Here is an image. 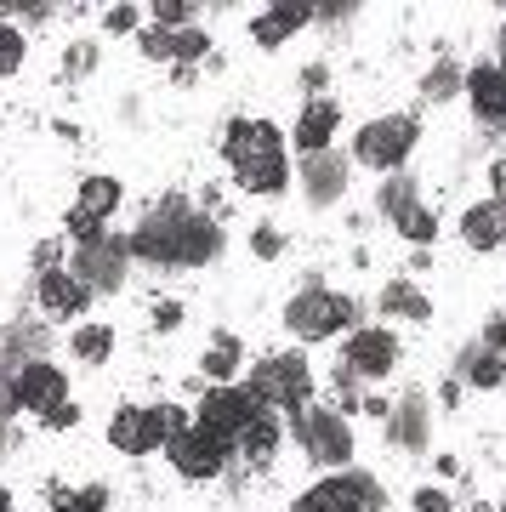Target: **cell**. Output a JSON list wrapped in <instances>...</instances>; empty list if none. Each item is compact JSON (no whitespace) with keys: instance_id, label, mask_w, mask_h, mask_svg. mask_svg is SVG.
<instances>
[{"instance_id":"cell-1","label":"cell","mask_w":506,"mask_h":512,"mask_svg":"<svg viewBox=\"0 0 506 512\" xmlns=\"http://www.w3.org/2000/svg\"><path fill=\"white\" fill-rule=\"evenodd\" d=\"M222 154H228V171H234V183L245 188V194H262V200H268V194H285V188H290L285 137H279L273 120H256V114L234 120Z\"/></svg>"},{"instance_id":"cell-2","label":"cell","mask_w":506,"mask_h":512,"mask_svg":"<svg viewBox=\"0 0 506 512\" xmlns=\"http://www.w3.org/2000/svg\"><path fill=\"white\" fill-rule=\"evenodd\" d=\"M211 245H217V234L205 222H194L188 211H160L131 234V251L148 256V262H205Z\"/></svg>"},{"instance_id":"cell-3","label":"cell","mask_w":506,"mask_h":512,"mask_svg":"<svg viewBox=\"0 0 506 512\" xmlns=\"http://www.w3.org/2000/svg\"><path fill=\"white\" fill-rule=\"evenodd\" d=\"M245 387L256 393V404H268L279 416H302L313 404V370L302 353H273V359H262L245 376Z\"/></svg>"},{"instance_id":"cell-4","label":"cell","mask_w":506,"mask_h":512,"mask_svg":"<svg viewBox=\"0 0 506 512\" xmlns=\"http://www.w3.org/2000/svg\"><path fill=\"white\" fill-rule=\"evenodd\" d=\"M353 319H359V308H353V296H342V291H302L285 308V325H290L296 342H330V336H342Z\"/></svg>"},{"instance_id":"cell-5","label":"cell","mask_w":506,"mask_h":512,"mask_svg":"<svg viewBox=\"0 0 506 512\" xmlns=\"http://www.w3.org/2000/svg\"><path fill=\"white\" fill-rule=\"evenodd\" d=\"M416 137H421V126L410 114H381V120H370L353 137V160L370 165V171H398V165L416 154Z\"/></svg>"},{"instance_id":"cell-6","label":"cell","mask_w":506,"mask_h":512,"mask_svg":"<svg viewBox=\"0 0 506 512\" xmlns=\"http://www.w3.org/2000/svg\"><path fill=\"white\" fill-rule=\"evenodd\" d=\"M296 439H302V450H308L313 467H330V473H342L347 461H353V433H347V416H342V410L308 404V410L296 416Z\"/></svg>"},{"instance_id":"cell-7","label":"cell","mask_w":506,"mask_h":512,"mask_svg":"<svg viewBox=\"0 0 506 512\" xmlns=\"http://www.w3.org/2000/svg\"><path fill=\"white\" fill-rule=\"evenodd\" d=\"M381 507V490H376V478L370 473H330V478H319L302 501L290 512H376Z\"/></svg>"},{"instance_id":"cell-8","label":"cell","mask_w":506,"mask_h":512,"mask_svg":"<svg viewBox=\"0 0 506 512\" xmlns=\"http://www.w3.org/2000/svg\"><path fill=\"white\" fill-rule=\"evenodd\" d=\"M120 200H126L120 177H86L80 194H74V205H69V234L80 245H103V222L120 211Z\"/></svg>"},{"instance_id":"cell-9","label":"cell","mask_w":506,"mask_h":512,"mask_svg":"<svg viewBox=\"0 0 506 512\" xmlns=\"http://www.w3.org/2000/svg\"><path fill=\"white\" fill-rule=\"evenodd\" d=\"M256 393L245 382H228V387H205V399H199V427H211L217 439L239 444V433L256 421Z\"/></svg>"},{"instance_id":"cell-10","label":"cell","mask_w":506,"mask_h":512,"mask_svg":"<svg viewBox=\"0 0 506 512\" xmlns=\"http://www.w3.org/2000/svg\"><path fill=\"white\" fill-rule=\"evenodd\" d=\"M228 450L234 444L217 439L211 427H199V421H188L177 439L165 444V456H171V467H177L182 478H194V484H205V478H217L222 473V461H228Z\"/></svg>"},{"instance_id":"cell-11","label":"cell","mask_w":506,"mask_h":512,"mask_svg":"<svg viewBox=\"0 0 506 512\" xmlns=\"http://www.w3.org/2000/svg\"><path fill=\"white\" fill-rule=\"evenodd\" d=\"M12 404L29 410V416H46L57 404H69V376H63L52 359H29V365L12 376Z\"/></svg>"},{"instance_id":"cell-12","label":"cell","mask_w":506,"mask_h":512,"mask_svg":"<svg viewBox=\"0 0 506 512\" xmlns=\"http://www.w3.org/2000/svg\"><path fill=\"white\" fill-rule=\"evenodd\" d=\"M109 444L120 450V456H154V450H165L160 410H154V404H126V410H114Z\"/></svg>"},{"instance_id":"cell-13","label":"cell","mask_w":506,"mask_h":512,"mask_svg":"<svg viewBox=\"0 0 506 512\" xmlns=\"http://www.w3.org/2000/svg\"><path fill=\"white\" fill-rule=\"evenodd\" d=\"M342 359H347V376H393V365H398V336L393 330H381V325H359L353 330V342L342 348Z\"/></svg>"},{"instance_id":"cell-14","label":"cell","mask_w":506,"mask_h":512,"mask_svg":"<svg viewBox=\"0 0 506 512\" xmlns=\"http://www.w3.org/2000/svg\"><path fill=\"white\" fill-rule=\"evenodd\" d=\"M35 296H40V313H46V319H74V313H86V302H91V291L69 274V268L40 274Z\"/></svg>"},{"instance_id":"cell-15","label":"cell","mask_w":506,"mask_h":512,"mask_svg":"<svg viewBox=\"0 0 506 512\" xmlns=\"http://www.w3.org/2000/svg\"><path fill=\"white\" fill-rule=\"evenodd\" d=\"M467 97L484 126H506V69L501 63H478L467 74Z\"/></svg>"},{"instance_id":"cell-16","label":"cell","mask_w":506,"mask_h":512,"mask_svg":"<svg viewBox=\"0 0 506 512\" xmlns=\"http://www.w3.org/2000/svg\"><path fill=\"white\" fill-rule=\"evenodd\" d=\"M387 211H393V222H398V234L404 239H416V245H433L438 239V217L427 211V205L416 200V188H387Z\"/></svg>"},{"instance_id":"cell-17","label":"cell","mask_w":506,"mask_h":512,"mask_svg":"<svg viewBox=\"0 0 506 512\" xmlns=\"http://www.w3.org/2000/svg\"><path fill=\"white\" fill-rule=\"evenodd\" d=\"M461 239L472 251H501L506 245V200H484L461 217Z\"/></svg>"},{"instance_id":"cell-18","label":"cell","mask_w":506,"mask_h":512,"mask_svg":"<svg viewBox=\"0 0 506 512\" xmlns=\"http://www.w3.org/2000/svg\"><path fill=\"white\" fill-rule=\"evenodd\" d=\"M336 126H342V109H336L330 97H313L308 109H302V120H296V148H302V154H325Z\"/></svg>"},{"instance_id":"cell-19","label":"cell","mask_w":506,"mask_h":512,"mask_svg":"<svg viewBox=\"0 0 506 512\" xmlns=\"http://www.w3.org/2000/svg\"><path fill=\"white\" fill-rule=\"evenodd\" d=\"M279 444H285V416L262 404V410H256V421L245 427V433H239L234 450H245V461H251V467H262V461H268L273 450H279Z\"/></svg>"},{"instance_id":"cell-20","label":"cell","mask_w":506,"mask_h":512,"mask_svg":"<svg viewBox=\"0 0 506 512\" xmlns=\"http://www.w3.org/2000/svg\"><path fill=\"white\" fill-rule=\"evenodd\" d=\"M205 46H211V40H205V29H194V23H188V29H148V35H143V52L148 57H177V63L205 57Z\"/></svg>"},{"instance_id":"cell-21","label":"cell","mask_w":506,"mask_h":512,"mask_svg":"<svg viewBox=\"0 0 506 512\" xmlns=\"http://www.w3.org/2000/svg\"><path fill=\"white\" fill-rule=\"evenodd\" d=\"M308 18H313V6H268V12H256L251 18V40L256 46H285Z\"/></svg>"},{"instance_id":"cell-22","label":"cell","mask_w":506,"mask_h":512,"mask_svg":"<svg viewBox=\"0 0 506 512\" xmlns=\"http://www.w3.org/2000/svg\"><path fill=\"white\" fill-rule=\"evenodd\" d=\"M239 359H245L239 336H211V348H205V359H199V376L217 382V387H228L239 376Z\"/></svg>"},{"instance_id":"cell-23","label":"cell","mask_w":506,"mask_h":512,"mask_svg":"<svg viewBox=\"0 0 506 512\" xmlns=\"http://www.w3.org/2000/svg\"><path fill=\"white\" fill-rule=\"evenodd\" d=\"M381 308L393 313V319H427V313H433V302H427L410 279H393V285L381 291Z\"/></svg>"},{"instance_id":"cell-24","label":"cell","mask_w":506,"mask_h":512,"mask_svg":"<svg viewBox=\"0 0 506 512\" xmlns=\"http://www.w3.org/2000/svg\"><path fill=\"white\" fill-rule=\"evenodd\" d=\"M69 348H74V359H80V365H103V359L114 353V330L109 325H80L69 336Z\"/></svg>"},{"instance_id":"cell-25","label":"cell","mask_w":506,"mask_h":512,"mask_svg":"<svg viewBox=\"0 0 506 512\" xmlns=\"http://www.w3.org/2000/svg\"><path fill=\"white\" fill-rule=\"evenodd\" d=\"M52 507H57V512H103V507H109V490H103V484L63 490V484H57V490H52Z\"/></svg>"},{"instance_id":"cell-26","label":"cell","mask_w":506,"mask_h":512,"mask_svg":"<svg viewBox=\"0 0 506 512\" xmlns=\"http://www.w3.org/2000/svg\"><path fill=\"white\" fill-rule=\"evenodd\" d=\"M18 69H23V35H18V23L0 18V80H12Z\"/></svg>"},{"instance_id":"cell-27","label":"cell","mask_w":506,"mask_h":512,"mask_svg":"<svg viewBox=\"0 0 506 512\" xmlns=\"http://www.w3.org/2000/svg\"><path fill=\"white\" fill-rule=\"evenodd\" d=\"M506 382V353H478L472 365V387H501Z\"/></svg>"},{"instance_id":"cell-28","label":"cell","mask_w":506,"mask_h":512,"mask_svg":"<svg viewBox=\"0 0 506 512\" xmlns=\"http://www.w3.org/2000/svg\"><path fill=\"white\" fill-rule=\"evenodd\" d=\"M154 18H160V29H188V18H194V6L188 0H154Z\"/></svg>"},{"instance_id":"cell-29","label":"cell","mask_w":506,"mask_h":512,"mask_svg":"<svg viewBox=\"0 0 506 512\" xmlns=\"http://www.w3.org/2000/svg\"><path fill=\"white\" fill-rule=\"evenodd\" d=\"M251 245H256V256H262V262H273V256L285 251V234H279V228H268V222H262V228H256V234H251Z\"/></svg>"},{"instance_id":"cell-30","label":"cell","mask_w":506,"mask_h":512,"mask_svg":"<svg viewBox=\"0 0 506 512\" xmlns=\"http://www.w3.org/2000/svg\"><path fill=\"white\" fill-rule=\"evenodd\" d=\"M57 256H63V239H40V245H35V268H40V274H52Z\"/></svg>"},{"instance_id":"cell-31","label":"cell","mask_w":506,"mask_h":512,"mask_svg":"<svg viewBox=\"0 0 506 512\" xmlns=\"http://www.w3.org/2000/svg\"><path fill=\"white\" fill-rule=\"evenodd\" d=\"M137 29V6H114L109 12V35H131Z\"/></svg>"},{"instance_id":"cell-32","label":"cell","mask_w":506,"mask_h":512,"mask_svg":"<svg viewBox=\"0 0 506 512\" xmlns=\"http://www.w3.org/2000/svg\"><path fill=\"white\" fill-rule=\"evenodd\" d=\"M74 421H80V410H74V404H57V410L40 416V427H74Z\"/></svg>"},{"instance_id":"cell-33","label":"cell","mask_w":506,"mask_h":512,"mask_svg":"<svg viewBox=\"0 0 506 512\" xmlns=\"http://www.w3.org/2000/svg\"><path fill=\"white\" fill-rule=\"evenodd\" d=\"M484 342H489V353H506V313H495V319H489Z\"/></svg>"},{"instance_id":"cell-34","label":"cell","mask_w":506,"mask_h":512,"mask_svg":"<svg viewBox=\"0 0 506 512\" xmlns=\"http://www.w3.org/2000/svg\"><path fill=\"white\" fill-rule=\"evenodd\" d=\"M416 512H450V495H444V490H421L416 495Z\"/></svg>"},{"instance_id":"cell-35","label":"cell","mask_w":506,"mask_h":512,"mask_svg":"<svg viewBox=\"0 0 506 512\" xmlns=\"http://www.w3.org/2000/svg\"><path fill=\"white\" fill-rule=\"evenodd\" d=\"M489 188H495V200H506V154L489 165Z\"/></svg>"},{"instance_id":"cell-36","label":"cell","mask_w":506,"mask_h":512,"mask_svg":"<svg viewBox=\"0 0 506 512\" xmlns=\"http://www.w3.org/2000/svg\"><path fill=\"white\" fill-rule=\"evenodd\" d=\"M177 319H182V308H177V302H160V308H154V325H160V330H171Z\"/></svg>"},{"instance_id":"cell-37","label":"cell","mask_w":506,"mask_h":512,"mask_svg":"<svg viewBox=\"0 0 506 512\" xmlns=\"http://www.w3.org/2000/svg\"><path fill=\"white\" fill-rule=\"evenodd\" d=\"M450 86H455V74H450V69H438L433 80H427V97H444Z\"/></svg>"},{"instance_id":"cell-38","label":"cell","mask_w":506,"mask_h":512,"mask_svg":"<svg viewBox=\"0 0 506 512\" xmlns=\"http://www.w3.org/2000/svg\"><path fill=\"white\" fill-rule=\"evenodd\" d=\"M86 63H97V52H91V46H74V52H69V69L86 74Z\"/></svg>"},{"instance_id":"cell-39","label":"cell","mask_w":506,"mask_h":512,"mask_svg":"<svg viewBox=\"0 0 506 512\" xmlns=\"http://www.w3.org/2000/svg\"><path fill=\"white\" fill-rule=\"evenodd\" d=\"M302 80H308V92H325V69H319V63H308V69H302Z\"/></svg>"},{"instance_id":"cell-40","label":"cell","mask_w":506,"mask_h":512,"mask_svg":"<svg viewBox=\"0 0 506 512\" xmlns=\"http://www.w3.org/2000/svg\"><path fill=\"white\" fill-rule=\"evenodd\" d=\"M0 512H18V501H12L6 490H0Z\"/></svg>"},{"instance_id":"cell-41","label":"cell","mask_w":506,"mask_h":512,"mask_svg":"<svg viewBox=\"0 0 506 512\" xmlns=\"http://www.w3.org/2000/svg\"><path fill=\"white\" fill-rule=\"evenodd\" d=\"M501 69H506V23H501Z\"/></svg>"},{"instance_id":"cell-42","label":"cell","mask_w":506,"mask_h":512,"mask_svg":"<svg viewBox=\"0 0 506 512\" xmlns=\"http://www.w3.org/2000/svg\"><path fill=\"white\" fill-rule=\"evenodd\" d=\"M501 512H506V507H501Z\"/></svg>"}]
</instances>
